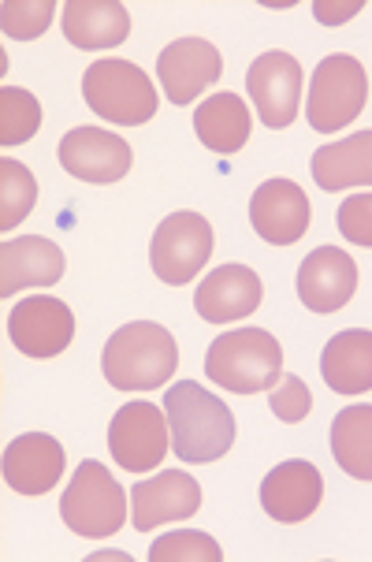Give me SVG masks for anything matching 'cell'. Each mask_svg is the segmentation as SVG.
Segmentation results:
<instances>
[{"label":"cell","mask_w":372,"mask_h":562,"mask_svg":"<svg viewBox=\"0 0 372 562\" xmlns=\"http://www.w3.org/2000/svg\"><path fill=\"white\" fill-rule=\"evenodd\" d=\"M165 414L171 428V451L179 462H216L235 443V414L194 380H179L165 392Z\"/></svg>","instance_id":"1"},{"label":"cell","mask_w":372,"mask_h":562,"mask_svg":"<svg viewBox=\"0 0 372 562\" xmlns=\"http://www.w3.org/2000/svg\"><path fill=\"white\" fill-rule=\"evenodd\" d=\"M131 146L104 127H75L60 138V165L82 183H120L131 171Z\"/></svg>","instance_id":"13"},{"label":"cell","mask_w":372,"mask_h":562,"mask_svg":"<svg viewBox=\"0 0 372 562\" xmlns=\"http://www.w3.org/2000/svg\"><path fill=\"white\" fill-rule=\"evenodd\" d=\"M34 205L37 179L31 176V168L4 157L0 160V232H12L15 224H23Z\"/></svg>","instance_id":"25"},{"label":"cell","mask_w":372,"mask_h":562,"mask_svg":"<svg viewBox=\"0 0 372 562\" xmlns=\"http://www.w3.org/2000/svg\"><path fill=\"white\" fill-rule=\"evenodd\" d=\"M213 257V227L202 213H171L165 224H157L149 243V265L160 283L168 288H183Z\"/></svg>","instance_id":"7"},{"label":"cell","mask_w":372,"mask_h":562,"mask_svg":"<svg viewBox=\"0 0 372 562\" xmlns=\"http://www.w3.org/2000/svg\"><path fill=\"white\" fill-rule=\"evenodd\" d=\"M331 454L354 481H372V406H347L331 422Z\"/></svg>","instance_id":"24"},{"label":"cell","mask_w":372,"mask_h":562,"mask_svg":"<svg viewBox=\"0 0 372 562\" xmlns=\"http://www.w3.org/2000/svg\"><path fill=\"white\" fill-rule=\"evenodd\" d=\"M361 12V0H347V4H328V0H313V15L320 19L324 26H339L347 19H354Z\"/></svg>","instance_id":"31"},{"label":"cell","mask_w":372,"mask_h":562,"mask_svg":"<svg viewBox=\"0 0 372 562\" xmlns=\"http://www.w3.org/2000/svg\"><path fill=\"white\" fill-rule=\"evenodd\" d=\"M369 98V75L358 56L331 53L313 68L309 98H305V120L317 135H336L354 123Z\"/></svg>","instance_id":"5"},{"label":"cell","mask_w":372,"mask_h":562,"mask_svg":"<svg viewBox=\"0 0 372 562\" xmlns=\"http://www.w3.org/2000/svg\"><path fill=\"white\" fill-rule=\"evenodd\" d=\"M149 562H224V551L208 532L179 529L149 548Z\"/></svg>","instance_id":"27"},{"label":"cell","mask_w":372,"mask_h":562,"mask_svg":"<svg viewBox=\"0 0 372 562\" xmlns=\"http://www.w3.org/2000/svg\"><path fill=\"white\" fill-rule=\"evenodd\" d=\"M179 366V347L157 321H131L104 342L101 373L116 392H153L165 387Z\"/></svg>","instance_id":"2"},{"label":"cell","mask_w":372,"mask_h":562,"mask_svg":"<svg viewBox=\"0 0 372 562\" xmlns=\"http://www.w3.org/2000/svg\"><path fill=\"white\" fill-rule=\"evenodd\" d=\"M320 495L324 477L317 465L305 459L275 465L261 481V507L272 521H283V526H298V521L313 518V510L320 507Z\"/></svg>","instance_id":"17"},{"label":"cell","mask_w":372,"mask_h":562,"mask_svg":"<svg viewBox=\"0 0 372 562\" xmlns=\"http://www.w3.org/2000/svg\"><path fill=\"white\" fill-rule=\"evenodd\" d=\"M64 276L60 246L42 235H19L0 246V299H12L23 288H53Z\"/></svg>","instance_id":"19"},{"label":"cell","mask_w":372,"mask_h":562,"mask_svg":"<svg viewBox=\"0 0 372 562\" xmlns=\"http://www.w3.org/2000/svg\"><path fill=\"white\" fill-rule=\"evenodd\" d=\"M64 477V447L49 432L15 436L4 451V484L19 495H45Z\"/></svg>","instance_id":"18"},{"label":"cell","mask_w":372,"mask_h":562,"mask_svg":"<svg viewBox=\"0 0 372 562\" xmlns=\"http://www.w3.org/2000/svg\"><path fill=\"white\" fill-rule=\"evenodd\" d=\"M269 406H272V414L280 417L283 425H298V422H305V417H309L313 395H309V387H305L298 376L283 373V376H280V384L272 387Z\"/></svg>","instance_id":"29"},{"label":"cell","mask_w":372,"mask_h":562,"mask_svg":"<svg viewBox=\"0 0 372 562\" xmlns=\"http://www.w3.org/2000/svg\"><path fill=\"white\" fill-rule=\"evenodd\" d=\"M8 336L15 350L26 358H56L71 347L75 339V313L60 299L34 294L23 299L8 317Z\"/></svg>","instance_id":"10"},{"label":"cell","mask_w":372,"mask_h":562,"mask_svg":"<svg viewBox=\"0 0 372 562\" xmlns=\"http://www.w3.org/2000/svg\"><path fill=\"white\" fill-rule=\"evenodd\" d=\"M246 90L257 104V116L269 131L291 127L302 101V64L291 53H261L246 71Z\"/></svg>","instance_id":"9"},{"label":"cell","mask_w":372,"mask_h":562,"mask_svg":"<svg viewBox=\"0 0 372 562\" xmlns=\"http://www.w3.org/2000/svg\"><path fill=\"white\" fill-rule=\"evenodd\" d=\"M56 15L53 0H4L0 4V26L12 42H34L49 31Z\"/></svg>","instance_id":"28"},{"label":"cell","mask_w":372,"mask_h":562,"mask_svg":"<svg viewBox=\"0 0 372 562\" xmlns=\"http://www.w3.org/2000/svg\"><path fill=\"white\" fill-rule=\"evenodd\" d=\"M336 227L347 243L372 250V194H350L347 202L339 205Z\"/></svg>","instance_id":"30"},{"label":"cell","mask_w":372,"mask_h":562,"mask_svg":"<svg viewBox=\"0 0 372 562\" xmlns=\"http://www.w3.org/2000/svg\"><path fill=\"white\" fill-rule=\"evenodd\" d=\"M205 373L232 395L272 392L283 376V347L264 328H238L224 331L208 342Z\"/></svg>","instance_id":"3"},{"label":"cell","mask_w":372,"mask_h":562,"mask_svg":"<svg viewBox=\"0 0 372 562\" xmlns=\"http://www.w3.org/2000/svg\"><path fill=\"white\" fill-rule=\"evenodd\" d=\"M224 56L205 37H176L157 56V79L165 86V98L171 104H190L198 93L221 79Z\"/></svg>","instance_id":"11"},{"label":"cell","mask_w":372,"mask_h":562,"mask_svg":"<svg viewBox=\"0 0 372 562\" xmlns=\"http://www.w3.org/2000/svg\"><path fill=\"white\" fill-rule=\"evenodd\" d=\"M127 495L101 462L86 459L60 499V518L86 540H104L127 526Z\"/></svg>","instance_id":"6"},{"label":"cell","mask_w":372,"mask_h":562,"mask_svg":"<svg viewBox=\"0 0 372 562\" xmlns=\"http://www.w3.org/2000/svg\"><path fill=\"white\" fill-rule=\"evenodd\" d=\"M60 26L75 49H116L131 34V15L120 0H68Z\"/></svg>","instance_id":"20"},{"label":"cell","mask_w":372,"mask_h":562,"mask_svg":"<svg viewBox=\"0 0 372 562\" xmlns=\"http://www.w3.org/2000/svg\"><path fill=\"white\" fill-rule=\"evenodd\" d=\"M42 127V104L31 90L19 86H4L0 90V146H23Z\"/></svg>","instance_id":"26"},{"label":"cell","mask_w":372,"mask_h":562,"mask_svg":"<svg viewBox=\"0 0 372 562\" xmlns=\"http://www.w3.org/2000/svg\"><path fill=\"white\" fill-rule=\"evenodd\" d=\"M309 168L317 187L328 190V194H339V190L350 187H372V127L320 146Z\"/></svg>","instance_id":"22"},{"label":"cell","mask_w":372,"mask_h":562,"mask_svg":"<svg viewBox=\"0 0 372 562\" xmlns=\"http://www.w3.org/2000/svg\"><path fill=\"white\" fill-rule=\"evenodd\" d=\"M298 299L309 313H339L358 291V265L339 246H317L298 265Z\"/></svg>","instance_id":"12"},{"label":"cell","mask_w":372,"mask_h":562,"mask_svg":"<svg viewBox=\"0 0 372 562\" xmlns=\"http://www.w3.org/2000/svg\"><path fill=\"white\" fill-rule=\"evenodd\" d=\"M261 276L250 265H221L198 283L194 291V310L198 317L208 324H227V321H243L257 313L261 306Z\"/></svg>","instance_id":"16"},{"label":"cell","mask_w":372,"mask_h":562,"mask_svg":"<svg viewBox=\"0 0 372 562\" xmlns=\"http://www.w3.org/2000/svg\"><path fill=\"white\" fill-rule=\"evenodd\" d=\"M313 209L309 198L302 194L291 179H264L250 198V224L264 243L272 246H294L309 232Z\"/></svg>","instance_id":"14"},{"label":"cell","mask_w":372,"mask_h":562,"mask_svg":"<svg viewBox=\"0 0 372 562\" xmlns=\"http://www.w3.org/2000/svg\"><path fill=\"white\" fill-rule=\"evenodd\" d=\"M250 104L238 93H213L194 109V135L205 149L221 157H232L250 142Z\"/></svg>","instance_id":"23"},{"label":"cell","mask_w":372,"mask_h":562,"mask_svg":"<svg viewBox=\"0 0 372 562\" xmlns=\"http://www.w3.org/2000/svg\"><path fill=\"white\" fill-rule=\"evenodd\" d=\"M320 376L336 395L372 392V331L347 328L331 336L320 355Z\"/></svg>","instance_id":"21"},{"label":"cell","mask_w":372,"mask_h":562,"mask_svg":"<svg viewBox=\"0 0 372 562\" xmlns=\"http://www.w3.org/2000/svg\"><path fill=\"white\" fill-rule=\"evenodd\" d=\"M157 403H123L109 422V451L127 473H149L165 462L171 428Z\"/></svg>","instance_id":"8"},{"label":"cell","mask_w":372,"mask_h":562,"mask_svg":"<svg viewBox=\"0 0 372 562\" xmlns=\"http://www.w3.org/2000/svg\"><path fill=\"white\" fill-rule=\"evenodd\" d=\"M82 98L101 120L116 127H138L157 116V90L149 75L131 60L109 56V60L90 64L82 75Z\"/></svg>","instance_id":"4"},{"label":"cell","mask_w":372,"mask_h":562,"mask_svg":"<svg viewBox=\"0 0 372 562\" xmlns=\"http://www.w3.org/2000/svg\"><path fill=\"white\" fill-rule=\"evenodd\" d=\"M202 507V484L187 470H165L157 477L135 484L131 492V521L138 532H149L165 521H187Z\"/></svg>","instance_id":"15"}]
</instances>
